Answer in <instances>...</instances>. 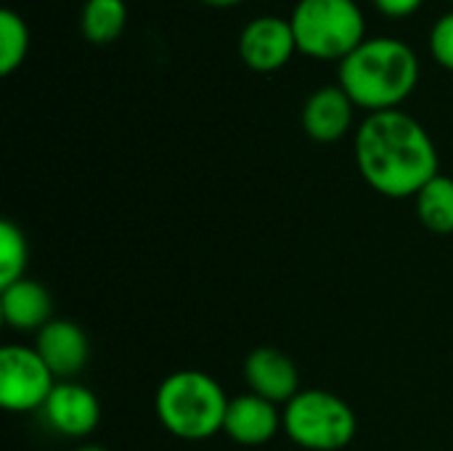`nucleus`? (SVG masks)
<instances>
[{
  "instance_id": "nucleus-10",
  "label": "nucleus",
  "mask_w": 453,
  "mask_h": 451,
  "mask_svg": "<svg viewBox=\"0 0 453 451\" xmlns=\"http://www.w3.org/2000/svg\"><path fill=\"white\" fill-rule=\"evenodd\" d=\"M35 348L42 356V362L50 367L56 380L77 377L85 369L88 356H90L85 330L80 324L69 322V319H50L37 332Z\"/></svg>"
},
{
  "instance_id": "nucleus-4",
  "label": "nucleus",
  "mask_w": 453,
  "mask_h": 451,
  "mask_svg": "<svg viewBox=\"0 0 453 451\" xmlns=\"http://www.w3.org/2000/svg\"><path fill=\"white\" fill-rule=\"evenodd\" d=\"M289 24L297 51L319 61H342L366 40V16L356 0H297Z\"/></svg>"
},
{
  "instance_id": "nucleus-13",
  "label": "nucleus",
  "mask_w": 453,
  "mask_h": 451,
  "mask_svg": "<svg viewBox=\"0 0 453 451\" xmlns=\"http://www.w3.org/2000/svg\"><path fill=\"white\" fill-rule=\"evenodd\" d=\"M0 314L3 322L16 332H40L53 314V303L48 290L40 282L19 279L0 292Z\"/></svg>"
},
{
  "instance_id": "nucleus-9",
  "label": "nucleus",
  "mask_w": 453,
  "mask_h": 451,
  "mask_svg": "<svg viewBox=\"0 0 453 451\" xmlns=\"http://www.w3.org/2000/svg\"><path fill=\"white\" fill-rule=\"evenodd\" d=\"M244 383L250 393L271 401V404H289L300 393V372L295 362L279 348H255L244 359Z\"/></svg>"
},
{
  "instance_id": "nucleus-5",
  "label": "nucleus",
  "mask_w": 453,
  "mask_h": 451,
  "mask_svg": "<svg viewBox=\"0 0 453 451\" xmlns=\"http://www.w3.org/2000/svg\"><path fill=\"white\" fill-rule=\"evenodd\" d=\"M281 417L289 441L308 451H342L353 444L358 431L350 404L329 391H300Z\"/></svg>"
},
{
  "instance_id": "nucleus-3",
  "label": "nucleus",
  "mask_w": 453,
  "mask_h": 451,
  "mask_svg": "<svg viewBox=\"0 0 453 451\" xmlns=\"http://www.w3.org/2000/svg\"><path fill=\"white\" fill-rule=\"evenodd\" d=\"M228 401L215 377L199 369H180L159 383L154 407L170 436L180 441H207L223 433Z\"/></svg>"
},
{
  "instance_id": "nucleus-21",
  "label": "nucleus",
  "mask_w": 453,
  "mask_h": 451,
  "mask_svg": "<svg viewBox=\"0 0 453 451\" xmlns=\"http://www.w3.org/2000/svg\"><path fill=\"white\" fill-rule=\"evenodd\" d=\"M74 451H109V449H104V447H96V444H85V447H80V449H74Z\"/></svg>"
},
{
  "instance_id": "nucleus-17",
  "label": "nucleus",
  "mask_w": 453,
  "mask_h": 451,
  "mask_svg": "<svg viewBox=\"0 0 453 451\" xmlns=\"http://www.w3.org/2000/svg\"><path fill=\"white\" fill-rule=\"evenodd\" d=\"M27 239L24 231L13 221L0 223V290L24 279L27 268Z\"/></svg>"
},
{
  "instance_id": "nucleus-19",
  "label": "nucleus",
  "mask_w": 453,
  "mask_h": 451,
  "mask_svg": "<svg viewBox=\"0 0 453 451\" xmlns=\"http://www.w3.org/2000/svg\"><path fill=\"white\" fill-rule=\"evenodd\" d=\"M372 3L388 19H409L425 5V0H372Z\"/></svg>"
},
{
  "instance_id": "nucleus-14",
  "label": "nucleus",
  "mask_w": 453,
  "mask_h": 451,
  "mask_svg": "<svg viewBox=\"0 0 453 451\" xmlns=\"http://www.w3.org/2000/svg\"><path fill=\"white\" fill-rule=\"evenodd\" d=\"M417 218L419 223L438 234L449 237L453 234V178L438 173L417 197H414Z\"/></svg>"
},
{
  "instance_id": "nucleus-7",
  "label": "nucleus",
  "mask_w": 453,
  "mask_h": 451,
  "mask_svg": "<svg viewBox=\"0 0 453 451\" xmlns=\"http://www.w3.org/2000/svg\"><path fill=\"white\" fill-rule=\"evenodd\" d=\"M297 51L289 19L281 16H255L244 24L239 35V56L252 72H279Z\"/></svg>"
},
{
  "instance_id": "nucleus-2",
  "label": "nucleus",
  "mask_w": 453,
  "mask_h": 451,
  "mask_svg": "<svg viewBox=\"0 0 453 451\" xmlns=\"http://www.w3.org/2000/svg\"><path fill=\"white\" fill-rule=\"evenodd\" d=\"M419 82L417 51L395 37H366L340 61V88L369 114L398 109Z\"/></svg>"
},
{
  "instance_id": "nucleus-18",
  "label": "nucleus",
  "mask_w": 453,
  "mask_h": 451,
  "mask_svg": "<svg viewBox=\"0 0 453 451\" xmlns=\"http://www.w3.org/2000/svg\"><path fill=\"white\" fill-rule=\"evenodd\" d=\"M430 53L443 69L453 72V11L443 13L433 24V29H430Z\"/></svg>"
},
{
  "instance_id": "nucleus-15",
  "label": "nucleus",
  "mask_w": 453,
  "mask_h": 451,
  "mask_svg": "<svg viewBox=\"0 0 453 451\" xmlns=\"http://www.w3.org/2000/svg\"><path fill=\"white\" fill-rule=\"evenodd\" d=\"M127 27V3L125 0H85L80 13V29L85 40L96 45L114 43Z\"/></svg>"
},
{
  "instance_id": "nucleus-16",
  "label": "nucleus",
  "mask_w": 453,
  "mask_h": 451,
  "mask_svg": "<svg viewBox=\"0 0 453 451\" xmlns=\"http://www.w3.org/2000/svg\"><path fill=\"white\" fill-rule=\"evenodd\" d=\"M29 53V27L13 8L0 11V74L16 72Z\"/></svg>"
},
{
  "instance_id": "nucleus-6",
  "label": "nucleus",
  "mask_w": 453,
  "mask_h": 451,
  "mask_svg": "<svg viewBox=\"0 0 453 451\" xmlns=\"http://www.w3.org/2000/svg\"><path fill=\"white\" fill-rule=\"evenodd\" d=\"M58 385L37 348L5 346L0 351V404L5 412L27 415L42 409Z\"/></svg>"
},
{
  "instance_id": "nucleus-1",
  "label": "nucleus",
  "mask_w": 453,
  "mask_h": 451,
  "mask_svg": "<svg viewBox=\"0 0 453 451\" xmlns=\"http://www.w3.org/2000/svg\"><path fill=\"white\" fill-rule=\"evenodd\" d=\"M438 162L425 125L401 109L374 112L356 130L358 173L382 197H417L441 173Z\"/></svg>"
},
{
  "instance_id": "nucleus-20",
  "label": "nucleus",
  "mask_w": 453,
  "mask_h": 451,
  "mask_svg": "<svg viewBox=\"0 0 453 451\" xmlns=\"http://www.w3.org/2000/svg\"><path fill=\"white\" fill-rule=\"evenodd\" d=\"M204 5H212V8H231V5H239L244 0H202Z\"/></svg>"
},
{
  "instance_id": "nucleus-12",
  "label": "nucleus",
  "mask_w": 453,
  "mask_h": 451,
  "mask_svg": "<svg viewBox=\"0 0 453 451\" xmlns=\"http://www.w3.org/2000/svg\"><path fill=\"white\" fill-rule=\"evenodd\" d=\"M356 104L340 85H324L305 98L303 128L319 144H334L348 136Z\"/></svg>"
},
{
  "instance_id": "nucleus-11",
  "label": "nucleus",
  "mask_w": 453,
  "mask_h": 451,
  "mask_svg": "<svg viewBox=\"0 0 453 451\" xmlns=\"http://www.w3.org/2000/svg\"><path fill=\"white\" fill-rule=\"evenodd\" d=\"M279 431H284V417L276 404H271L255 393H244V396H236L228 401L223 433L231 441H236L242 447H263Z\"/></svg>"
},
{
  "instance_id": "nucleus-8",
  "label": "nucleus",
  "mask_w": 453,
  "mask_h": 451,
  "mask_svg": "<svg viewBox=\"0 0 453 451\" xmlns=\"http://www.w3.org/2000/svg\"><path fill=\"white\" fill-rule=\"evenodd\" d=\"M45 423L64 439H85L101 423V404L96 393L80 383L61 380L42 407Z\"/></svg>"
}]
</instances>
